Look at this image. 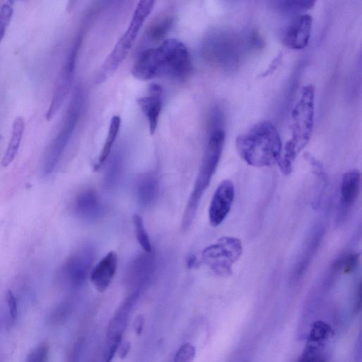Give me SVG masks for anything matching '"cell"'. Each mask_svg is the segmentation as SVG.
I'll use <instances>...</instances> for the list:
<instances>
[{
  "label": "cell",
  "instance_id": "cell-16",
  "mask_svg": "<svg viewBox=\"0 0 362 362\" xmlns=\"http://www.w3.org/2000/svg\"><path fill=\"white\" fill-rule=\"evenodd\" d=\"M117 269V255L113 251L107 253L94 267L90 278L98 291L103 292L108 288L115 276Z\"/></svg>",
  "mask_w": 362,
  "mask_h": 362
},
{
  "label": "cell",
  "instance_id": "cell-11",
  "mask_svg": "<svg viewBox=\"0 0 362 362\" xmlns=\"http://www.w3.org/2000/svg\"><path fill=\"white\" fill-rule=\"evenodd\" d=\"M156 270V259L152 254L136 255L128 264L125 281L132 291L141 292L148 284Z\"/></svg>",
  "mask_w": 362,
  "mask_h": 362
},
{
  "label": "cell",
  "instance_id": "cell-33",
  "mask_svg": "<svg viewBox=\"0 0 362 362\" xmlns=\"http://www.w3.org/2000/svg\"><path fill=\"white\" fill-rule=\"evenodd\" d=\"M144 325V317L142 315H139L134 320V322L133 323V327L134 329L135 333L137 335L141 334L143 327Z\"/></svg>",
  "mask_w": 362,
  "mask_h": 362
},
{
  "label": "cell",
  "instance_id": "cell-5",
  "mask_svg": "<svg viewBox=\"0 0 362 362\" xmlns=\"http://www.w3.org/2000/svg\"><path fill=\"white\" fill-rule=\"evenodd\" d=\"M225 142L223 128L211 130L197 180L187 201L181 228L187 230L194 221L200 200L210 184L218 165Z\"/></svg>",
  "mask_w": 362,
  "mask_h": 362
},
{
  "label": "cell",
  "instance_id": "cell-15",
  "mask_svg": "<svg viewBox=\"0 0 362 362\" xmlns=\"http://www.w3.org/2000/svg\"><path fill=\"white\" fill-rule=\"evenodd\" d=\"M148 95L139 98L137 103L147 119L149 133L153 135L161 112L163 88L159 84L153 83L148 86Z\"/></svg>",
  "mask_w": 362,
  "mask_h": 362
},
{
  "label": "cell",
  "instance_id": "cell-14",
  "mask_svg": "<svg viewBox=\"0 0 362 362\" xmlns=\"http://www.w3.org/2000/svg\"><path fill=\"white\" fill-rule=\"evenodd\" d=\"M72 208L77 217L86 221L97 220L103 212L98 194L92 189H86L79 192L74 198Z\"/></svg>",
  "mask_w": 362,
  "mask_h": 362
},
{
  "label": "cell",
  "instance_id": "cell-4",
  "mask_svg": "<svg viewBox=\"0 0 362 362\" xmlns=\"http://www.w3.org/2000/svg\"><path fill=\"white\" fill-rule=\"evenodd\" d=\"M314 86H303L291 112V138L286 143L284 154L278 162L284 175L291 173L296 156L310 140L314 122Z\"/></svg>",
  "mask_w": 362,
  "mask_h": 362
},
{
  "label": "cell",
  "instance_id": "cell-20",
  "mask_svg": "<svg viewBox=\"0 0 362 362\" xmlns=\"http://www.w3.org/2000/svg\"><path fill=\"white\" fill-rule=\"evenodd\" d=\"M173 23V15L163 12L155 17L148 24L145 32V40L150 42L162 40L171 29Z\"/></svg>",
  "mask_w": 362,
  "mask_h": 362
},
{
  "label": "cell",
  "instance_id": "cell-32",
  "mask_svg": "<svg viewBox=\"0 0 362 362\" xmlns=\"http://www.w3.org/2000/svg\"><path fill=\"white\" fill-rule=\"evenodd\" d=\"M282 57H283V54L281 52H280L272 62L270 65L268 66V69L259 75V76L260 77H266V76H269V74H272L276 69V68L279 66V65L280 64L281 59H282Z\"/></svg>",
  "mask_w": 362,
  "mask_h": 362
},
{
  "label": "cell",
  "instance_id": "cell-6",
  "mask_svg": "<svg viewBox=\"0 0 362 362\" xmlns=\"http://www.w3.org/2000/svg\"><path fill=\"white\" fill-rule=\"evenodd\" d=\"M154 4L155 1L150 0L140 1L137 4L127 30L119 37L101 67L97 78L98 83L106 80L125 59Z\"/></svg>",
  "mask_w": 362,
  "mask_h": 362
},
{
  "label": "cell",
  "instance_id": "cell-18",
  "mask_svg": "<svg viewBox=\"0 0 362 362\" xmlns=\"http://www.w3.org/2000/svg\"><path fill=\"white\" fill-rule=\"evenodd\" d=\"M361 180V173L356 169L344 173L340 187V201L343 209H349L356 200L360 192Z\"/></svg>",
  "mask_w": 362,
  "mask_h": 362
},
{
  "label": "cell",
  "instance_id": "cell-13",
  "mask_svg": "<svg viewBox=\"0 0 362 362\" xmlns=\"http://www.w3.org/2000/svg\"><path fill=\"white\" fill-rule=\"evenodd\" d=\"M235 196L233 182L224 180L220 182L212 197L209 208V220L210 224L216 227L228 216Z\"/></svg>",
  "mask_w": 362,
  "mask_h": 362
},
{
  "label": "cell",
  "instance_id": "cell-36",
  "mask_svg": "<svg viewBox=\"0 0 362 362\" xmlns=\"http://www.w3.org/2000/svg\"><path fill=\"white\" fill-rule=\"evenodd\" d=\"M361 336L359 335L358 341H356V349L354 351V357H355V361L356 362H361Z\"/></svg>",
  "mask_w": 362,
  "mask_h": 362
},
{
  "label": "cell",
  "instance_id": "cell-27",
  "mask_svg": "<svg viewBox=\"0 0 362 362\" xmlns=\"http://www.w3.org/2000/svg\"><path fill=\"white\" fill-rule=\"evenodd\" d=\"M195 354L194 346L189 343H185L177 350L173 362H192Z\"/></svg>",
  "mask_w": 362,
  "mask_h": 362
},
{
  "label": "cell",
  "instance_id": "cell-2",
  "mask_svg": "<svg viewBox=\"0 0 362 362\" xmlns=\"http://www.w3.org/2000/svg\"><path fill=\"white\" fill-rule=\"evenodd\" d=\"M264 45L259 33L252 30L239 33L226 29L210 31L202 43V55L211 66L225 72L235 71L246 54Z\"/></svg>",
  "mask_w": 362,
  "mask_h": 362
},
{
  "label": "cell",
  "instance_id": "cell-10",
  "mask_svg": "<svg viewBox=\"0 0 362 362\" xmlns=\"http://www.w3.org/2000/svg\"><path fill=\"white\" fill-rule=\"evenodd\" d=\"M81 40L78 36L75 40L58 75L52 98L45 115L47 121L51 120L58 112L71 90Z\"/></svg>",
  "mask_w": 362,
  "mask_h": 362
},
{
  "label": "cell",
  "instance_id": "cell-9",
  "mask_svg": "<svg viewBox=\"0 0 362 362\" xmlns=\"http://www.w3.org/2000/svg\"><path fill=\"white\" fill-rule=\"evenodd\" d=\"M94 257L95 251L90 245H83L77 249L59 268V281L71 288L80 287L90 274Z\"/></svg>",
  "mask_w": 362,
  "mask_h": 362
},
{
  "label": "cell",
  "instance_id": "cell-19",
  "mask_svg": "<svg viewBox=\"0 0 362 362\" xmlns=\"http://www.w3.org/2000/svg\"><path fill=\"white\" fill-rule=\"evenodd\" d=\"M25 126L23 117H17L14 119L11 135L1 160V165L4 168H6L11 165L16 158L23 139Z\"/></svg>",
  "mask_w": 362,
  "mask_h": 362
},
{
  "label": "cell",
  "instance_id": "cell-8",
  "mask_svg": "<svg viewBox=\"0 0 362 362\" xmlns=\"http://www.w3.org/2000/svg\"><path fill=\"white\" fill-rule=\"evenodd\" d=\"M243 252L240 239L224 236L215 243L206 247L201 254V260L214 273L221 276H228L233 273V265Z\"/></svg>",
  "mask_w": 362,
  "mask_h": 362
},
{
  "label": "cell",
  "instance_id": "cell-35",
  "mask_svg": "<svg viewBox=\"0 0 362 362\" xmlns=\"http://www.w3.org/2000/svg\"><path fill=\"white\" fill-rule=\"evenodd\" d=\"M361 286L359 283L356 295V303H355V311L358 312L361 308Z\"/></svg>",
  "mask_w": 362,
  "mask_h": 362
},
{
  "label": "cell",
  "instance_id": "cell-22",
  "mask_svg": "<svg viewBox=\"0 0 362 362\" xmlns=\"http://www.w3.org/2000/svg\"><path fill=\"white\" fill-rule=\"evenodd\" d=\"M120 124L121 119L119 116L115 115L112 117L110 122L106 140L103 146L100 154L98 157L97 165L95 166L96 168H99L108 158L112 146L115 144V141L118 135Z\"/></svg>",
  "mask_w": 362,
  "mask_h": 362
},
{
  "label": "cell",
  "instance_id": "cell-26",
  "mask_svg": "<svg viewBox=\"0 0 362 362\" xmlns=\"http://www.w3.org/2000/svg\"><path fill=\"white\" fill-rule=\"evenodd\" d=\"M13 1H8L0 6V43L4 39L6 29L13 13Z\"/></svg>",
  "mask_w": 362,
  "mask_h": 362
},
{
  "label": "cell",
  "instance_id": "cell-12",
  "mask_svg": "<svg viewBox=\"0 0 362 362\" xmlns=\"http://www.w3.org/2000/svg\"><path fill=\"white\" fill-rule=\"evenodd\" d=\"M312 24L313 18L309 14L295 16L281 34L282 43L290 49H303L308 44Z\"/></svg>",
  "mask_w": 362,
  "mask_h": 362
},
{
  "label": "cell",
  "instance_id": "cell-34",
  "mask_svg": "<svg viewBox=\"0 0 362 362\" xmlns=\"http://www.w3.org/2000/svg\"><path fill=\"white\" fill-rule=\"evenodd\" d=\"M130 349V343L129 341L121 342L117 350L119 356L124 358L127 356Z\"/></svg>",
  "mask_w": 362,
  "mask_h": 362
},
{
  "label": "cell",
  "instance_id": "cell-3",
  "mask_svg": "<svg viewBox=\"0 0 362 362\" xmlns=\"http://www.w3.org/2000/svg\"><path fill=\"white\" fill-rule=\"evenodd\" d=\"M240 157L254 167H265L278 163L282 151L279 134L272 123H257L235 140Z\"/></svg>",
  "mask_w": 362,
  "mask_h": 362
},
{
  "label": "cell",
  "instance_id": "cell-28",
  "mask_svg": "<svg viewBox=\"0 0 362 362\" xmlns=\"http://www.w3.org/2000/svg\"><path fill=\"white\" fill-rule=\"evenodd\" d=\"M122 337H119L111 340H107L106 348L104 350L102 362H111L120 343Z\"/></svg>",
  "mask_w": 362,
  "mask_h": 362
},
{
  "label": "cell",
  "instance_id": "cell-21",
  "mask_svg": "<svg viewBox=\"0 0 362 362\" xmlns=\"http://www.w3.org/2000/svg\"><path fill=\"white\" fill-rule=\"evenodd\" d=\"M314 1L305 0H281L272 1L273 8L284 15H294L296 16L303 14L312 8L315 4Z\"/></svg>",
  "mask_w": 362,
  "mask_h": 362
},
{
  "label": "cell",
  "instance_id": "cell-37",
  "mask_svg": "<svg viewBox=\"0 0 362 362\" xmlns=\"http://www.w3.org/2000/svg\"><path fill=\"white\" fill-rule=\"evenodd\" d=\"M187 264L189 267H194L197 264V259L194 256H190L187 260Z\"/></svg>",
  "mask_w": 362,
  "mask_h": 362
},
{
  "label": "cell",
  "instance_id": "cell-7",
  "mask_svg": "<svg viewBox=\"0 0 362 362\" xmlns=\"http://www.w3.org/2000/svg\"><path fill=\"white\" fill-rule=\"evenodd\" d=\"M81 104V95L77 91L70 102L59 131L45 153L42 167L44 176L49 175L57 166L78 122Z\"/></svg>",
  "mask_w": 362,
  "mask_h": 362
},
{
  "label": "cell",
  "instance_id": "cell-29",
  "mask_svg": "<svg viewBox=\"0 0 362 362\" xmlns=\"http://www.w3.org/2000/svg\"><path fill=\"white\" fill-rule=\"evenodd\" d=\"M48 351V346L46 344H42L28 355L27 362H46Z\"/></svg>",
  "mask_w": 362,
  "mask_h": 362
},
{
  "label": "cell",
  "instance_id": "cell-30",
  "mask_svg": "<svg viewBox=\"0 0 362 362\" xmlns=\"http://www.w3.org/2000/svg\"><path fill=\"white\" fill-rule=\"evenodd\" d=\"M8 313L12 322H15L18 315L16 298L11 291H8L6 295Z\"/></svg>",
  "mask_w": 362,
  "mask_h": 362
},
{
  "label": "cell",
  "instance_id": "cell-25",
  "mask_svg": "<svg viewBox=\"0 0 362 362\" xmlns=\"http://www.w3.org/2000/svg\"><path fill=\"white\" fill-rule=\"evenodd\" d=\"M359 258L356 253L347 254L337 259L332 264V270L334 272L349 274L356 267Z\"/></svg>",
  "mask_w": 362,
  "mask_h": 362
},
{
  "label": "cell",
  "instance_id": "cell-23",
  "mask_svg": "<svg viewBox=\"0 0 362 362\" xmlns=\"http://www.w3.org/2000/svg\"><path fill=\"white\" fill-rule=\"evenodd\" d=\"M123 169V160L119 154H115L109 161L105 175L104 185L107 189L115 187L120 180Z\"/></svg>",
  "mask_w": 362,
  "mask_h": 362
},
{
  "label": "cell",
  "instance_id": "cell-24",
  "mask_svg": "<svg viewBox=\"0 0 362 362\" xmlns=\"http://www.w3.org/2000/svg\"><path fill=\"white\" fill-rule=\"evenodd\" d=\"M133 221L138 243L145 252H152V245L142 218L141 216L135 214L133 216Z\"/></svg>",
  "mask_w": 362,
  "mask_h": 362
},
{
  "label": "cell",
  "instance_id": "cell-31",
  "mask_svg": "<svg viewBox=\"0 0 362 362\" xmlns=\"http://www.w3.org/2000/svg\"><path fill=\"white\" fill-rule=\"evenodd\" d=\"M83 341V338L81 337L74 344L69 351L67 362H78Z\"/></svg>",
  "mask_w": 362,
  "mask_h": 362
},
{
  "label": "cell",
  "instance_id": "cell-1",
  "mask_svg": "<svg viewBox=\"0 0 362 362\" xmlns=\"http://www.w3.org/2000/svg\"><path fill=\"white\" fill-rule=\"evenodd\" d=\"M190 69L189 54L185 44L177 39H167L141 52L132 74L144 81L158 78L182 80L189 75Z\"/></svg>",
  "mask_w": 362,
  "mask_h": 362
},
{
  "label": "cell",
  "instance_id": "cell-17",
  "mask_svg": "<svg viewBox=\"0 0 362 362\" xmlns=\"http://www.w3.org/2000/svg\"><path fill=\"white\" fill-rule=\"evenodd\" d=\"M135 193L139 203L144 206L151 205L159 193V182L157 177L152 173L140 175L136 181Z\"/></svg>",
  "mask_w": 362,
  "mask_h": 362
}]
</instances>
